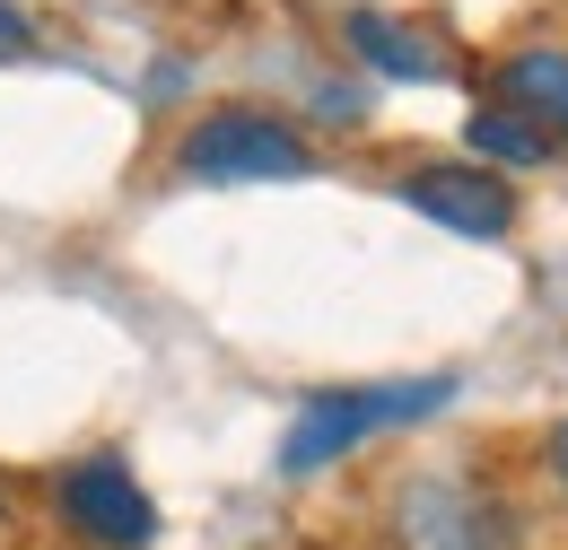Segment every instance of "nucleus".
<instances>
[{
  "mask_svg": "<svg viewBox=\"0 0 568 550\" xmlns=\"http://www.w3.org/2000/svg\"><path fill=\"white\" fill-rule=\"evenodd\" d=\"M446 403H455V376H403V385H333V394H315L306 411L288 419V437H281V472H288V481H306V472L342 464L351 446L385 437V428H412V419L446 411Z\"/></svg>",
  "mask_w": 568,
  "mask_h": 550,
  "instance_id": "obj_1",
  "label": "nucleus"
},
{
  "mask_svg": "<svg viewBox=\"0 0 568 550\" xmlns=\"http://www.w3.org/2000/svg\"><path fill=\"white\" fill-rule=\"evenodd\" d=\"M175 166H184L193 184H288V175H306L315 157H306V140L288 132L281 114L219 105V114H202V123L184 132Z\"/></svg>",
  "mask_w": 568,
  "mask_h": 550,
  "instance_id": "obj_2",
  "label": "nucleus"
},
{
  "mask_svg": "<svg viewBox=\"0 0 568 550\" xmlns=\"http://www.w3.org/2000/svg\"><path fill=\"white\" fill-rule=\"evenodd\" d=\"M394 533H403V550H516V516L490 489L428 472L394 498Z\"/></svg>",
  "mask_w": 568,
  "mask_h": 550,
  "instance_id": "obj_3",
  "label": "nucleus"
},
{
  "mask_svg": "<svg viewBox=\"0 0 568 550\" xmlns=\"http://www.w3.org/2000/svg\"><path fill=\"white\" fill-rule=\"evenodd\" d=\"M62 516H71V533H88L97 550H149L158 542V507H149V489L132 481V464H114V455H88L62 472Z\"/></svg>",
  "mask_w": 568,
  "mask_h": 550,
  "instance_id": "obj_4",
  "label": "nucleus"
},
{
  "mask_svg": "<svg viewBox=\"0 0 568 550\" xmlns=\"http://www.w3.org/2000/svg\"><path fill=\"white\" fill-rule=\"evenodd\" d=\"M403 202L455 236H507L516 227V193L490 166H420V175H403Z\"/></svg>",
  "mask_w": 568,
  "mask_h": 550,
  "instance_id": "obj_5",
  "label": "nucleus"
},
{
  "mask_svg": "<svg viewBox=\"0 0 568 550\" xmlns=\"http://www.w3.org/2000/svg\"><path fill=\"white\" fill-rule=\"evenodd\" d=\"M351 53L367 70H385V79H446V53L428 44L420 27L385 18V9H351Z\"/></svg>",
  "mask_w": 568,
  "mask_h": 550,
  "instance_id": "obj_6",
  "label": "nucleus"
},
{
  "mask_svg": "<svg viewBox=\"0 0 568 550\" xmlns=\"http://www.w3.org/2000/svg\"><path fill=\"white\" fill-rule=\"evenodd\" d=\"M498 96H507V114H525L534 132L568 140V53H516V62H498Z\"/></svg>",
  "mask_w": 568,
  "mask_h": 550,
  "instance_id": "obj_7",
  "label": "nucleus"
},
{
  "mask_svg": "<svg viewBox=\"0 0 568 550\" xmlns=\"http://www.w3.org/2000/svg\"><path fill=\"white\" fill-rule=\"evenodd\" d=\"M473 157H490V166H542V157H551V132H534V123L507 114V105H481V114H473Z\"/></svg>",
  "mask_w": 568,
  "mask_h": 550,
  "instance_id": "obj_8",
  "label": "nucleus"
},
{
  "mask_svg": "<svg viewBox=\"0 0 568 550\" xmlns=\"http://www.w3.org/2000/svg\"><path fill=\"white\" fill-rule=\"evenodd\" d=\"M27 44H36V27H27V18L0 0V53H27Z\"/></svg>",
  "mask_w": 568,
  "mask_h": 550,
  "instance_id": "obj_9",
  "label": "nucleus"
},
{
  "mask_svg": "<svg viewBox=\"0 0 568 550\" xmlns=\"http://www.w3.org/2000/svg\"><path fill=\"white\" fill-rule=\"evenodd\" d=\"M551 464H560V481H568V428H560V437H551Z\"/></svg>",
  "mask_w": 568,
  "mask_h": 550,
  "instance_id": "obj_10",
  "label": "nucleus"
}]
</instances>
